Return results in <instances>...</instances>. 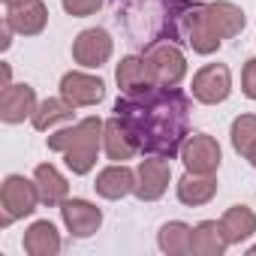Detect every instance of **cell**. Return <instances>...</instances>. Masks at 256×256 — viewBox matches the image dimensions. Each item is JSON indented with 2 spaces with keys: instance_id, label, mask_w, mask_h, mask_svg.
I'll return each mask as SVG.
<instances>
[{
  "instance_id": "cell-30",
  "label": "cell",
  "mask_w": 256,
  "mask_h": 256,
  "mask_svg": "<svg viewBox=\"0 0 256 256\" xmlns=\"http://www.w3.org/2000/svg\"><path fill=\"white\" fill-rule=\"evenodd\" d=\"M250 253H256V247H253V250H250Z\"/></svg>"
},
{
  "instance_id": "cell-9",
  "label": "cell",
  "mask_w": 256,
  "mask_h": 256,
  "mask_svg": "<svg viewBox=\"0 0 256 256\" xmlns=\"http://www.w3.org/2000/svg\"><path fill=\"white\" fill-rule=\"evenodd\" d=\"M181 157H184L187 172L211 175L220 166V145H217V139H211L205 133H193V136H187V142L181 148Z\"/></svg>"
},
{
  "instance_id": "cell-25",
  "label": "cell",
  "mask_w": 256,
  "mask_h": 256,
  "mask_svg": "<svg viewBox=\"0 0 256 256\" xmlns=\"http://www.w3.org/2000/svg\"><path fill=\"white\" fill-rule=\"evenodd\" d=\"M190 241H193V229L187 223H166L160 229V247L166 253H190Z\"/></svg>"
},
{
  "instance_id": "cell-24",
  "label": "cell",
  "mask_w": 256,
  "mask_h": 256,
  "mask_svg": "<svg viewBox=\"0 0 256 256\" xmlns=\"http://www.w3.org/2000/svg\"><path fill=\"white\" fill-rule=\"evenodd\" d=\"M72 112H76V106L66 102L64 96H60V100H46L42 106H36V112H34L30 120H34L36 130H48V126L58 124V120H70Z\"/></svg>"
},
{
  "instance_id": "cell-14",
  "label": "cell",
  "mask_w": 256,
  "mask_h": 256,
  "mask_svg": "<svg viewBox=\"0 0 256 256\" xmlns=\"http://www.w3.org/2000/svg\"><path fill=\"white\" fill-rule=\"evenodd\" d=\"M114 78H118V88H120L124 94H142V90H148V88L157 84V78H154L148 60H145V58H136V54L124 58V60L118 64Z\"/></svg>"
},
{
  "instance_id": "cell-5",
  "label": "cell",
  "mask_w": 256,
  "mask_h": 256,
  "mask_svg": "<svg viewBox=\"0 0 256 256\" xmlns=\"http://www.w3.org/2000/svg\"><path fill=\"white\" fill-rule=\"evenodd\" d=\"M40 202V187L36 181H28L22 175H10L0 187V205H4V217H0V226H10L12 220L30 214Z\"/></svg>"
},
{
  "instance_id": "cell-16",
  "label": "cell",
  "mask_w": 256,
  "mask_h": 256,
  "mask_svg": "<svg viewBox=\"0 0 256 256\" xmlns=\"http://www.w3.org/2000/svg\"><path fill=\"white\" fill-rule=\"evenodd\" d=\"M102 145H106L108 160H114V163H124V160H130V157L142 154V151H139V145H136V139H133V133L124 126V120H120L118 114H114L112 120H106Z\"/></svg>"
},
{
  "instance_id": "cell-7",
  "label": "cell",
  "mask_w": 256,
  "mask_h": 256,
  "mask_svg": "<svg viewBox=\"0 0 256 256\" xmlns=\"http://www.w3.org/2000/svg\"><path fill=\"white\" fill-rule=\"evenodd\" d=\"M232 90V76L226 64H208L193 76V96L205 106L223 102Z\"/></svg>"
},
{
  "instance_id": "cell-13",
  "label": "cell",
  "mask_w": 256,
  "mask_h": 256,
  "mask_svg": "<svg viewBox=\"0 0 256 256\" xmlns=\"http://www.w3.org/2000/svg\"><path fill=\"white\" fill-rule=\"evenodd\" d=\"M60 214H64L66 229H70L76 238H88V235H94V232L100 229V223H102L100 208L90 205V202H84V199H66V202L60 205Z\"/></svg>"
},
{
  "instance_id": "cell-26",
  "label": "cell",
  "mask_w": 256,
  "mask_h": 256,
  "mask_svg": "<svg viewBox=\"0 0 256 256\" xmlns=\"http://www.w3.org/2000/svg\"><path fill=\"white\" fill-rule=\"evenodd\" d=\"M211 10H214V18H217V24H220V30H223L226 40H232V36L241 34V28H244V12H241L235 4L220 0V4H211Z\"/></svg>"
},
{
  "instance_id": "cell-1",
  "label": "cell",
  "mask_w": 256,
  "mask_h": 256,
  "mask_svg": "<svg viewBox=\"0 0 256 256\" xmlns=\"http://www.w3.org/2000/svg\"><path fill=\"white\" fill-rule=\"evenodd\" d=\"M114 114L133 133L142 154L172 160L190 136V100L178 88L154 84L142 94H124Z\"/></svg>"
},
{
  "instance_id": "cell-3",
  "label": "cell",
  "mask_w": 256,
  "mask_h": 256,
  "mask_svg": "<svg viewBox=\"0 0 256 256\" xmlns=\"http://www.w3.org/2000/svg\"><path fill=\"white\" fill-rule=\"evenodd\" d=\"M102 133H106V124L100 118H84L76 126H70V130H58L54 136H48V148L60 151L66 166L76 175H88L96 163Z\"/></svg>"
},
{
  "instance_id": "cell-2",
  "label": "cell",
  "mask_w": 256,
  "mask_h": 256,
  "mask_svg": "<svg viewBox=\"0 0 256 256\" xmlns=\"http://www.w3.org/2000/svg\"><path fill=\"white\" fill-rule=\"evenodd\" d=\"M114 18L124 24L133 42H181V22L190 10V0H108Z\"/></svg>"
},
{
  "instance_id": "cell-27",
  "label": "cell",
  "mask_w": 256,
  "mask_h": 256,
  "mask_svg": "<svg viewBox=\"0 0 256 256\" xmlns=\"http://www.w3.org/2000/svg\"><path fill=\"white\" fill-rule=\"evenodd\" d=\"M102 6V0H64V10L72 16V18H84L90 12H96Z\"/></svg>"
},
{
  "instance_id": "cell-17",
  "label": "cell",
  "mask_w": 256,
  "mask_h": 256,
  "mask_svg": "<svg viewBox=\"0 0 256 256\" xmlns=\"http://www.w3.org/2000/svg\"><path fill=\"white\" fill-rule=\"evenodd\" d=\"M94 187L106 199H120V196H126V193L136 190V175H133V169H126L124 163H114V166H108V169H102L96 175V184Z\"/></svg>"
},
{
  "instance_id": "cell-4",
  "label": "cell",
  "mask_w": 256,
  "mask_h": 256,
  "mask_svg": "<svg viewBox=\"0 0 256 256\" xmlns=\"http://www.w3.org/2000/svg\"><path fill=\"white\" fill-rule=\"evenodd\" d=\"M181 30H184V42L193 46V52L199 54H211L220 48V42L226 40L217 18H214V10L211 4L208 6H190L184 22H181Z\"/></svg>"
},
{
  "instance_id": "cell-12",
  "label": "cell",
  "mask_w": 256,
  "mask_h": 256,
  "mask_svg": "<svg viewBox=\"0 0 256 256\" xmlns=\"http://www.w3.org/2000/svg\"><path fill=\"white\" fill-rule=\"evenodd\" d=\"M36 112V94L30 84H6L0 94V118L6 124H18L24 118H34Z\"/></svg>"
},
{
  "instance_id": "cell-22",
  "label": "cell",
  "mask_w": 256,
  "mask_h": 256,
  "mask_svg": "<svg viewBox=\"0 0 256 256\" xmlns=\"http://www.w3.org/2000/svg\"><path fill=\"white\" fill-rule=\"evenodd\" d=\"M220 226H223L226 241H229V244H238V241H244L247 235H253V229H256V217H253L250 208H244V205H232V208L223 214Z\"/></svg>"
},
{
  "instance_id": "cell-8",
  "label": "cell",
  "mask_w": 256,
  "mask_h": 256,
  "mask_svg": "<svg viewBox=\"0 0 256 256\" xmlns=\"http://www.w3.org/2000/svg\"><path fill=\"white\" fill-rule=\"evenodd\" d=\"M72 58H76V64H82L88 70L102 66L112 58V36H108V30H102V28L82 30L76 36V42H72Z\"/></svg>"
},
{
  "instance_id": "cell-20",
  "label": "cell",
  "mask_w": 256,
  "mask_h": 256,
  "mask_svg": "<svg viewBox=\"0 0 256 256\" xmlns=\"http://www.w3.org/2000/svg\"><path fill=\"white\" fill-rule=\"evenodd\" d=\"M226 235L223 226L217 220H205L193 229V241H190V253H202V256H220L226 250Z\"/></svg>"
},
{
  "instance_id": "cell-29",
  "label": "cell",
  "mask_w": 256,
  "mask_h": 256,
  "mask_svg": "<svg viewBox=\"0 0 256 256\" xmlns=\"http://www.w3.org/2000/svg\"><path fill=\"white\" fill-rule=\"evenodd\" d=\"M4 4H6V6H16V4H22V0H4Z\"/></svg>"
},
{
  "instance_id": "cell-19",
  "label": "cell",
  "mask_w": 256,
  "mask_h": 256,
  "mask_svg": "<svg viewBox=\"0 0 256 256\" xmlns=\"http://www.w3.org/2000/svg\"><path fill=\"white\" fill-rule=\"evenodd\" d=\"M214 193H217V181H214V175L187 172V175L178 181V199H181L184 205H205Z\"/></svg>"
},
{
  "instance_id": "cell-10",
  "label": "cell",
  "mask_w": 256,
  "mask_h": 256,
  "mask_svg": "<svg viewBox=\"0 0 256 256\" xmlns=\"http://www.w3.org/2000/svg\"><path fill=\"white\" fill-rule=\"evenodd\" d=\"M169 160L166 157H154V160H142L139 169H136V196L145 199V202H154L166 193V184H169Z\"/></svg>"
},
{
  "instance_id": "cell-21",
  "label": "cell",
  "mask_w": 256,
  "mask_h": 256,
  "mask_svg": "<svg viewBox=\"0 0 256 256\" xmlns=\"http://www.w3.org/2000/svg\"><path fill=\"white\" fill-rule=\"evenodd\" d=\"M24 250H28L30 256H54V253L60 250V235H58V229H54L48 220L34 223V226L28 229V235H24Z\"/></svg>"
},
{
  "instance_id": "cell-6",
  "label": "cell",
  "mask_w": 256,
  "mask_h": 256,
  "mask_svg": "<svg viewBox=\"0 0 256 256\" xmlns=\"http://www.w3.org/2000/svg\"><path fill=\"white\" fill-rule=\"evenodd\" d=\"M145 60H148L157 84H163V88H175L187 72V60H184L178 42H154V46H148Z\"/></svg>"
},
{
  "instance_id": "cell-18",
  "label": "cell",
  "mask_w": 256,
  "mask_h": 256,
  "mask_svg": "<svg viewBox=\"0 0 256 256\" xmlns=\"http://www.w3.org/2000/svg\"><path fill=\"white\" fill-rule=\"evenodd\" d=\"M34 181H36V187H40V202H46V205H64L66 202V178L52 166V163H42V166H36V172H34Z\"/></svg>"
},
{
  "instance_id": "cell-11",
  "label": "cell",
  "mask_w": 256,
  "mask_h": 256,
  "mask_svg": "<svg viewBox=\"0 0 256 256\" xmlns=\"http://www.w3.org/2000/svg\"><path fill=\"white\" fill-rule=\"evenodd\" d=\"M60 96L66 102H72L76 108L78 106H96L106 96V84H102V78L88 76V72H66L60 78Z\"/></svg>"
},
{
  "instance_id": "cell-15",
  "label": "cell",
  "mask_w": 256,
  "mask_h": 256,
  "mask_svg": "<svg viewBox=\"0 0 256 256\" xmlns=\"http://www.w3.org/2000/svg\"><path fill=\"white\" fill-rule=\"evenodd\" d=\"M6 22H10L12 30H18V34H24V36H34V34H40V30L46 28L48 10H46L42 0H22V4L10 6Z\"/></svg>"
},
{
  "instance_id": "cell-28",
  "label": "cell",
  "mask_w": 256,
  "mask_h": 256,
  "mask_svg": "<svg viewBox=\"0 0 256 256\" xmlns=\"http://www.w3.org/2000/svg\"><path fill=\"white\" fill-rule=\"evenodd\" d=\"M241 90H244L250 100H256V58H250V60L244 64V72H241Z\"/></svg>"
},
{
  "instance_id": "cell-23",
  "label": "cell",
  "mask_w": 256,
  "mask_h": 256,
  "mask_svg": "<svg viewBox=\"0 0 256 256\" xmlns=\"http://www.w3.org/2000/svg\"><path fill=\"white\" fill-rule=\"evenodd\" d=\"M232 145L241 157L250 160V166H256V114H241L232 124Z\"/></svg>"
}]
</instances>
